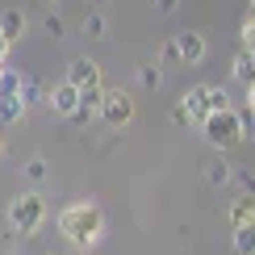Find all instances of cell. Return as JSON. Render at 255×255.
<instances>
[{
    "label": "cell",
    "instance_id": "1",
    "mask_svg": "<svg viewBox=\"0 0 255 255\" xmlns=\"http://www.w3.org/2000/svg\"><path fill=\"white\" fill-rule=\"evenodd\" d=\"M59 230L67 243H76L80 251H92L105 235V214L101 205H92V201H76V205H67L59 214Z\"/></svg>",
    "mask_w": 255,
    "mask_h": 255
},
{
    "label": "cell",
    "instance_id": "2",
    "mask_svg": "<svg viewBox=\"0 0 255 255\" xmlns=\"http://www.w3.org/2000/svg\"><path fill=\"white\" fill-rule=\"evenodd\" d=\"M222 109H230L226 88H218V84H197V88L172 109V118H176V126H201L209 113H222Z\"/></svg>",
    "mask_w": 255,
    "mask_h": 255
},
{
    "label": "cell",
    "instance_id": "3",
    "mask_svg": "<svg viewBox=\"0 0 255 255\" xmlns=\"http://www.w3.org/2000/svg\"><path fill=\"white\" fill-rule=\"evenodd\" d=\"M201 134H205L209 146H218V151H230V146H239L243 138V122H239V109H222V113H209L205 122H201Z\"/></svg>",
    "mask_w": 255,
    "mask_h": 255
},
{
    "label": "cell",
    "instance_id": "4",
    "mask_svg": "<svg viewBox=\"0 0 255 255\" xmlns=\"http://www.w3.org/2000/svg\"><path fill=\"white\" fill-rule=\"evenodd\" d=\"M67 84L80 92V101H84V109L88 113H97V101H101V92H105V80H101V67L92 59H76L67 67Z\"/></svg>",
    "mask_w": 255,
    "mask_h": 255
},
{
    "label": "cell",
    "instance_id": "5",
    "mask_svg": "<svg viewBox=\"0 0 255 255\" xmlns=\"http://www.w3.org/2000/svg\"><path fill=\"white\" fill-rule=\"evenodd\" d=\"M42 218H46V201L38 193H25V197H17L13 205H8V222H13L17 235H34L42 226Z\"/></svg>",
    "mask_w": 255,
    "mask_h": 255
},
{
    "label": "cell",
    "instance_id": "6",
    "mask_svg": "<svg viewBox=\"0 0 255 255\" xmlns=\"http://www.w3.org/2000/svg\"><path fill=\"white\" fill-rule=\"evenodd\" d=\"M97 113H101L105 126H113V130L130 126V118H134V101H130V92H126V88H105L101 101H97Z\"/></svg>",
    "mask_w": 255,
    "mask_h": 255
},
{
    "label": "cell",
    "instance_id": "7",
    "mask_svg": "<svg viewBox=\"0 0 255 255\" xmlns=\"http://www.w3.org/2000/svg\"><path fill=\"white\" fill-rule=\"evenodd\" d=\"M25 113V88L13 71H0V122H17Z\"/></svg>",
    "mask_w": 255,
    "mask_h": 255
},
{
    "label": "cell",
    "instance_id": "8",
    "mask_svg": "<svg viewBox=\"0 0 255 255\" xmlns=\"http://www.w3.org/2000/svg\"><path fill=\"white\" fill-rule=\"evenodd\" d=\"M46 101H50V109H55L59 118H71V122H76V113H80V105H84V101H80V92L71 88L67 80H63V84H55Z\"/></svg>",
    "mask_w": 255,
    "mask_h": 255
},
{
    "label": "cell",
    "instance_id": "9",
    "mask_svg": "<svg viewBox=\"0 0 255 255\" xmlns=\"http://www.w3.org/2000/svg\"><path fill=\"white\" fill-rule=\"evenodd\" d=\"M176 50H180V63H184V67H197V63L205 59L209 42H205V34H197V29H184V34L176 38Z\"/></svg>",
    "mask_w": 255,
    "mask_h": 255
},
{
    "label": "cell",
    "instance_id": "10",
    "mask_svg": "<svg viewBox=\"0 0 255 255\" xmlns=\"http://www.w3.org/2000/svg\"><path fill=\"white\" fill-rule=\"evenodd\" d=\"M230 226H255V193H243L230 201Z\"/></svg>",
    "mask_w": 255,
    "mask_h": 255
},
{
    "label": "cell",
    "instance_id": "11",
    "mask_svg": "<svg viewBox=\"0 0 255 255\" xmlns=\"http://www.w3.org/2000/svg\"><path fill=\"white\" fill-rule=\"evenodd\" d=\"M230 76H235L243 88H255V55L251 50H239L235 63H230Z\"/></svg>",
    "mask_w": 255,
    "mask_h": 255
},
{
    "label": "cell",
    "instance_id": "12",
    "mask_svg": "<svg viewBox=\"0 0 255 255\" xmlns=\"http://www.w3.org/2000/svg\"><path fill=\"white\" fill-rule=\"evenodd\" d=\"M0 34L8 42H17L25 34V13H21V8H0Z\"/></svg>",
    "mask_w": 255,
    "mask_h": 255
},
{
    "label": "cell",
    "instance_id": "13",
    "mask_svg": "<svg viewBox=\"0 0 255 255\" xmlns=\"http://www.w3.org/2000/svg\"><path fill=\"white\" fill-rule=\"evenodd\" d=\"M235 251L239 255H255V226H239L235 230Z\"/></svg>",
    "mask_w": 255,
    "mask_h": 255
},
{
    "label": "cell",
    "instance_id": "14",
    "mask_svg": "<svg viewBox=\"0 0 255 255\" xmlns=\"http://www.w3.org/2000/svg\"><path fill=\"white\" fill-rule=\"evenodd\" d=\"M230 176H235V172H230V163H222V159H214V163L205 167V180H209V184H230Z\"/></svg>",
    "mask_w": 255,
    "mask_h": 255
},
{
    "label": "cell",
    "instance_id": "15",
    "mask_svg": "<svg viewBox=\"0 0 255 255\" xmlns=\"http://www.w3.org/2000/svg\"><path fill=\"white\" fill-rule=\"evenodd\" d=\"M138 80H142L146 88H159V84H163V67H159V63H142V67H138Z\"/></svg>",
    "mask_w": 255,
    "mask_h": 255
},
{
    "label": "cell",
    "instance_id": "16",
    "mask_svg": "<svg viewBox=\"0 0 255 255\" xmlns=\"http://www.w3.org/2000/svg\"><path fill=\"white\" fill-rule=\"evenodd\" d=\"M159 63H163V67H184V63H180V50H176V38H167V42H163V50H159Z\"/></svg>",
    "mask_w": 255,
    "mask_h": 255
},
{
    "label": "cell",
    "instance_id": "17",
    "mask_svg": "<svg viewBox=\"0 0 255 255\" xmlns=\"http://www.w3.org/2000/svg\"><path fill=\"white\" fill-rule=\"evenodd\" d=\"M84 34H88V38H105V17L92 13L88 21H84Z\"/></svg>",
    "mask_w": 255,
    "mask_h": 255
},
{
    "label": "cell",
    "instance_id": "18",
    "mask_svg": "<svg viewBox=\"0 0 255 255\" xmlns=\"http://www.w3.org/2000/svg\"><path fill=\"white\" fill-rule=\"evenodd\" d=\"M239 122H243V134L255 138V113H251V105H247V109H239Z\"/></svg>",
    "mask_w": 255,
    "mask_h": 255
},
{
    "label": "cell",
    "instance_id": "19",
    "mask_svg": "<svg viewBox=\"0 0 255 255\" xmlns=\"http://www.w3.org/2000/svg\"><path fill=\"white\" fill-rule=\"evenodd\" d=\"M243 50L255 55V21H243Z\"/></svg>",
    "mask_w": 255,
    "mask_h": 255
},
{
    "label": "cell",
    "instance_id": "20",
    "mask_svg": "<svg viewBox=\"0 0 255 255\" xmlns=\"http://www.w3.org/2000/svg\"><path fill=\"white\" fill-rule=\"evenodd\" d=\"M25 176H29V180H42V176H46V163H42V159H29V163H25Z\"/></svg>",
    "mask_w": 255,
    "mask_h": 255
},
{
    "label": "cell",
    "instance_id": "21",
    "mask_svg": "<svg viewBox=\"0 0 255 255\" xmlns=\"http://www.w3.org/2000/svg\"><path fill=\"white\" fill-rule=\"evenodd\" d=\"M46 29H50L55 38H63V21H59V17H46Z\"/></svg>",
    "mask_w": 255,
    "mask_h": 255
},
{
    "label": "cell",
    "instance_id": "22",
    "mask_svg": "<svg viewBox=\"0 0 255 255\" xmlns=\"http://www.w3.org/2000/svg\"><path fill=\"white\" fill-rule=\"evenodd\" d=\"M155 8L159 13H176V0H155Z\"/></svg>",
    "mask_w": 255,
    "mask_h": 255
},
{
    "label": "cell",
    "instance_id": "23",
    "mask_svg": "<svg viewBox=\"0 0 255 255\" xmlns=\"http://www.w3.org/2000/svg\"><path fill=\"white\" fill-rule=\"evenodd\" d=\"M8 46H13V42H8L4 34H0V63H4V59H8Z\"/></svg>",
    "mask_w": 255,
    "mask_h": 255
},
{
    "label": "cell",
    "instance_id": "24",
    "mask_svg": "<svg viewBox=\"0 0 255 255\" xmlns=\"http://www.w3.org/2000/svg\"><path fill=\"white\" fill-rule=\"evenodd\" d=\"M247 97H251V101H247V105H251V113H255V88H247Z\"/></svg>",
    "mask_w": 255,
    "mask_h": 255
},
{
    "label": "cell",
    "instance_id": "25",
    "mask_svg": "<svg viewBox=\"0 0 255 255\" xmlns=\"http://www.w3.org/2000/svg\"><path fill=\"white\" fill-rule=\"evenodd\" d=\"M247 21H255V0H251V8H247Z\"/></svg>",
    "mask_w": 255,
    "mask_h": 255
},
{
    "label": "cell",
    "instance_id": "26",
    "mask_svg": "<svg viewBox=\"0 0 255 255\" xmlns=\"http://www.w3.org/2000/svg\"><path fill=\"white\" fill-rule=\"evenodd\" d=\"M92 4H97V8H105V4H109V0H92Z\"/></svg>",
    "mask_w": 255,
    "mask_h": 255
},
{
    "label": "cell",
    "instance_id": "27",
    "mask_svg": "<svg viewBox=\"0 0 255 255\" xmlns=\"http://www.w3.org/2000/svg\"><path fill=\"white\" fill-rule=\"evenodd\" d=\"M0 71H4V67H0Z\"/></svg>",
    "mask_w": 255,
    "mask_h": 255
},
{
    "label": "cell",
    "instance_id": "28",
    "mask_svg": "<svg viewBox=\"0 0 255 255\" xmlns=\"http://www.w3.org/2000/svg\"><path fill=\"white\" fill-rule=\"evenodd\" d=\"M0 146H4V142H0Z\"/></svg>",
    "mask_w": 255,
    "mask_h": 255
}]
</instances>
